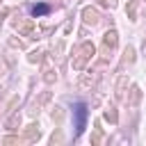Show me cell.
Returning a JSON list of instances; mask_svg holds the SVG:
<instances>
[{
  "instance_id": "1",
  "label": "cell",
  "mask_w": 146,
  "mask_h": 146,
  "mask_svg": "<svg viewBox=\"0 0 146 146\" xmlns=\"http://www.w3.org/2000/svg\"><path fill=\"white\" fill-rule=\"evenodd\" d=\"M73 116H75V132H82L84 125H87V105L78 103L73 107Z\"/></svg>"
},
{
  "instance_id": "2",
  "label": "cell",
  "mask_w": 146,
  "mask_h": 146,
  "mask_svg": "<svg viewBox=\"0 0 146 146\" xmlns=\"http://www.w3.org/2000/svg\"><path fill=\"white\" fill-rule=\"evenodd\" d=\"M46 11H48V7H46V5H39V7H34V9H32V14H34V16H39V14H46Z\"/></svg>"
}]
</instances>
